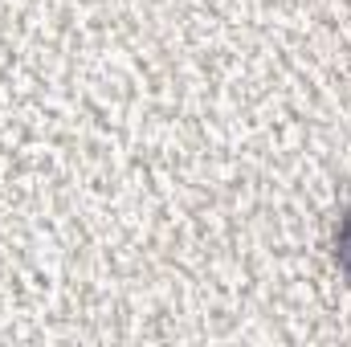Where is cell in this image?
Instances as JSON below:
<instances>
[{
  "label": "cell",
  "instance_id": "6da1fadb",
  "mask_svg": "<svg viewBox=\"0 0 351 347\" xmlns=\"http://www.w3.org/2000/svg\"><path fill=\"white\" fill-rule=\"evenodd\" d=\"M335 261H339V270L348 274V282H351V204L343 208V217L335 225Z\"/></svg>",
  "mask_w": 351,
  "mask_h": 347
}]
</instances>
